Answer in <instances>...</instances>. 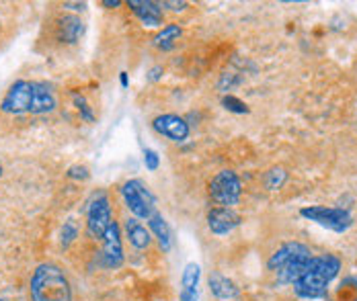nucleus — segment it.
Returning a JSON list of instances; mask_svg holds the SVG:
<instances>
[{"instance_id": "nucleus-1", "label": "nucleus", "mask_w": 357, "mask_h": 301, "mask_svg": "<svg viewBox=\"0 0 357 301\" xmlns=\"http://www.w3.org/2000/svg\"><path fill=\"white\" fill-rule=\"evenodd\" d=\"M341 260L335 254L312 256L304 275L294 283V291L302 300H320L327 298L331 281L339 275Z\"/></svg>"}, {"instance_id": "nucleus-2", "label": "nucleus", "mask_w": 357, "mask_h": 301, "mask_svg": "<svg viewBox=\"0 0 357 301\" xmlns=\"http://www.w3.org/2000/svg\"><path fill=\"white\" fill-rule=\"evenodd\" d=\"M31 300L33 301H72V287L62 271L54 262H41L31 275Z\"/></svg>"}, {"instance_id": "nucleus-3", "label": "nucleus", "mask_w": 357, "mask_h": 301, "mask_svg": "<svg viewBox=\"0 0 357 301\" xmlns=\"http://www.w3.org/2000/svg\"><path fill=\"white\" fill-rule=\"evenodd\" d=\"M121 197L125 201V207L132 211V216L136 220H146L148 222L156 214V199H154V195L138 178L127 180L121 187Z\"/></svg>"}, {"instance_id": "nucleus-4", "label": "nucleus", "mask_w": 357, "mask_h": 301, "mask_svg": "<svg viewBox=\"0 0 357 301\" xmlns=\"http://www.w3.org/2000/svg\"><path fill=\"white\" fill-rule=\"evenodd\" d=\"M300 216L318 224V226L327 227L331 231H337V233H343L347 231L351 224H354V218L347 209L343 207H325V205H310V207H302L300 209Z\"/></svg>"}, {"instance_id": "nucleus-5", "label": "nucleus", "mask_w": 357, "mask_h": 301, "mask_svg": "<svg viewBox=\"0 0 357 301\" xmlns=\"http://www.w3.org/2000/svg\"><path fill=\"white\" fill-rule=\"evenodd\" d=\"M113 214H111V203L105 193L92 195L87 207V236L92 240H103L109 226L113 224Z\"/></svg>"}, {"instance_id": "nucleus-6", "label": "nucleus", "mask_w": 357, "mask_h": 301, "mask_svg": "<svg viewBox=\"0 0 357 301\" xmlns=\"http://www.w3.org/2000/svg\"><path fill=\"white\" fill-rule=\"evenodd\" d=\"M210 197L220 205V207H230L238 203L241 199V178L232 170H222L210 180Z\"/></svg>"}, {"instance_id": "nucleus-7", "label": "nucleus", "mask_w": 357, "mask_h": 301, "mask_svg": "<svg viewBox=\"0 0 357 301\" xmlns=\"http://www.w3.org/2000/svg\"><path fill=\"white\" fill-rule=\"evenodd\" d=\"M33 88H35V80H17L14 84H10V88L0 101V111L6 115L31 113Z\"/></svg>"}, {"instance_id": "nucleus-8", "label": "nucleus", "mask_w": 357, "mask_h": 301, "mask_svg": "<svg viewBox=\"0 0 357 301\" xmlns=\"http://www.w3.org/2000/svg\"><path fill=\"white\" fill-rule=\"evenodd\" d=\"M101 260L107 269H119L123 264V244H121V229L117 222H113L105 238H103V252Z\"/></svg>"}, {"instance_id": "nucleus-9", "label": "nucleus", "mask_w": 357, "mask_h": 301, "mask_svg": "<svg viewBox=\"0 0 357 301\" xmlns=\"http://www.w3.org/2000/svg\"><path fill=\"white\" fill-rule=\"evenodd\" d=\"M152 127H154L156 134H161L167 140L177 142V144L178 142H185L189 138V123L183 117L173 115V113H165V115L154 117Z\"/></svg>"}, {"instance_id": "nucleus-10", "label": "nucleus", "mask_w": 357, "mask_h": 301, "mask_svg": "<svg viewBox=\"0 0 357 301\" xmlns=\"http://www.w3.org/2000/svg\"><path fill=\"white\" fill-rule=\"evenodd\" d=\"M238 226H241V216L230 207H214L207 214V227L216 236H226Z\"/></svg>"}, {"instance_id": "nucleus-11", "label": "nucleus", "mask_w": 357, "mask_h": 301, "mask_svg": "<svg viewBox=\"0 0 357 301\" xmlns=\"http://www.w3.org/2000/svg\"><path fill=\"white\" fill-rule=\"evenodd\" d=\"M308 254H312V252H310V248H308L306 244H302V242H287V244H283L281 248H277V250L271 254V258H269L267 262L269 271L277 273L281 267H285V264L292 262L294 258L308 256Z\"/></svg>"}, {"instance_id": "nucleus-12", "label": "nucleus", "mask_w": 357, "mask_h": 301, "mask_svg": "<svg viewBox=\"0 0 357 301\" xmlns=\"http://www.w3.org/2000/svg\"><path fill=\"white\" fill-rule=\"evenodd\" d=\"M127 6L140 19L142 25H146V27H161L163 25V6H161V2H152V0H130Z\"/></svg>"}, {"instance_id": "nucleus-13", "label": "nucleus", "mask_w": 357, "mask_h": 301, "mask_svg": "<svg viewBox=\"0 0 357 301\" xmlns=\"http://www.w3.org/2000/svg\"><path fill=\"white\" fill-rule=\"evenodd\" d=\"M85 33V23L81 21V17L74 14H66L60 17L56 23V35L62 43H76Z\"/></svg>"}, {"instance_id": "nucleus-14", "label": "nucleus", "mask_w": 357, "mask_h": 301, "mask_svg": "<svg viewBox=\"0 0 357 301\" xmlns=\"http://www.w3.org/2000/svg\"><path fill=\"white\" fill-rule=\"evenodd\" d=\"M56 107H58V101H56L52 86H48L45 82H35L31 115H45V113H52Z\"/></svg>"}, {"instance_id": "nucleus-15", "label": "nucleus", "mask_w": 357, "mask_h": 301, "mask_svg": "<svg viewBox=\"0 0 357 301\" xmlns=\"http://www.w3.org/2000/svg\"><path fill=\"white\" fill-rule=\"evenodd\" d=\"M123 229H125V238L130 240V244L136 248V250H146L152 242V233L150 229L140 224V220L136 218H127L125 224H123Z\"/></svg>"}, {"instance_id": "nucleus-16", "label": "nucleus", "mask_w": 357, "mask_h": 301, "mask_svg": "<svg viewBox=\"0 0 357 301\" xmlns=\"http://www.w3.org/2000/svg\"><path fill=\"white\" fill-rule=\"evenodd\" d=\"M199 277H201V269L195 262H189L183 271V291H181V300L185 301H197V285H199Z\"/></svg>"}, {"instance_id": "nucleus-17", "label": "nucleus", "mask_w": 357, "mask_h": 301, "mask_svg": "<svg viewBox=\"0 0 357 301\" xmlns=\"http://www.w3.org/2000/svg\"><path fill=\"white\" fill-rule=\"evenodd\" d=\"M210 289H212V293H214L218 300H222V301L236 300V298H238V293H241L234 281H230L228 277L218 275V273H214V275L210 277Z\"/></svg>"}, {"instance_id": "nucleus-18", "label": "nucleus", "mask_w": 357, "mask_h": 301, "mask_svg": "<svg viewBox=\"0 0 357 301\" xmlns=\"http://www.w3.org/2000/svg\"><path fill=\"white\" fill-rule=\"evenodd\" d=\"M148 229H150V233L159 240L161 248H163L165 252H169L171 246H173V233H171V227L167 224V220H165L161 214H154V216L148 220Z\"/></svg>"}, {"instance_id": "nucleus-19", "label": "nucleus", "mask_w": 357, "mask_h": 301, "mask_svg": "<svg viewBox=\"0 0 357 301\" xmlns=\"http://www.w3.org/2000/svg\"><path fill=\"white\" fill-rule=\"evenodd\" d=\"M181 33H183V29L175 25V23H171V25H167V27H163V31H159L156 35H154V39H152V43H154V48H159V50H171L175 43L178 41V37H181Z\"/></svg>"}, {"instance_id": "nucleus-20", "label": "nucleus", "mask_w": 357, "mask_h": 301, "mask_svg": "<svg viewBox=\"0 0 357 301\" xmlns=\"http://www.w3.org/2000/svg\"><path fill=\"white\" fill-rule=\"evenodd\" d=\"M287 180V172L283 168H271L267 172V178H265V185H267L269 191H277L283 187V183Z\"/></svg>"}, {"instance_id": "nucleus-21", "label": "nucleus", "mask_w": 357, "mask_h": 301, "mask_svg": "<svg viewBox=\"0 0 357 301\" xmlns=\"http://www.w3.org/2000/svg\"><path fill=\"white\" fill-rule=\"evenodd\" d=\"M72 101H74V105H76V109H79L81 117H83L85 121H89V123H92V121H94V113L90 111V107H89V103H87V98H85L83 94L74 92V94H72Z\"/></svg>"}, {"instance_id": "nucleus-22", "label": "nucleus", "mask_w": 357, "mask_h": 301, "mask_svg": "<svg viewBox=\"0 0 357 301\" xmlns=\"http://www.w3.org/2000/svg\"><path fill=\"white\" fill-rule=\"evenodd\" d=\"M222 105H224V109L230 111V113H238V115L249 113V107H247L241 98H236V96H232V94L224 96V98H222Z\"/></svg>"}, {"instance_id": "nucleus-23", "label": "nucleus", "mask_w": 357, "mask_h": 301, "mask_svg": "<svg viewBox=\"0 0 357 301\" xmlns=\"http://www.w3.org/2000/svg\"><path fill=\"white\" fill-rule=\"evenodd\" d=\"M76 236H79V226H76V222L74 220H68L64 227H62V246L64 248H68L74 240H76Z\"/></svg>"}, {"instance_id": "nucleus-24", "label": "nucleus", "mask_w": 357, "mask_h": 301, "mask_svg": "<svg viewBox=\"0 0 357 301\" xmlns=\"http://www.w3.org/2000/svg\"><path fill=\"white\" fill-rule=\"evenodd\" d=\"M144 164H146V168H148L150 172L159 170V166H161V158H159V154L152 150V148H146V150H144Z\"/></svg>"}, {"instance_id": "nucleus-25", "label": "nucleus", "mask_w": 357, "mask_h": 301, "mask_svg": "<svg viewBox=\"0 0 357 301\" xmlns=\"http://www.w3.org/2000/svg\"><path fill=\"white\" fill-rule=\"evenodd\" d=\"M68 176L70 178H89V170L85 166H72L68 170Z\"/></svg>"}, {"instance_id": "nucleus-26", "label": "nucleus", "mask_w": 357, "mask_h": 301, "mask_svg": "<svg viewBox=\"0 0 357 301\" xmlns=\"http://www.w3.org/2000/svg\"><path fill=\"white\" fill-rule=\"evenodd\" d=\"M161 6H167V8H171L173 12H181V10H185L187 2H175V0H165V2H161Z\"/></svg>"}, {"instance_id": "nucleus-27", "label": "nucleus", "mask_w": 357, "mask_h": 301, "mask_svg": "<svg viewBox=\"0 0 357 301\" xmlns=\"http://www.w3.org/2000/svg\"><path fill=\"white\" fill-rule=\"evenodd\" d=\"M64 8H72V10H85L87 8V4L85 2H64Z\"/></svg>"}, {"instance_id": "nucleus-28", "label": "nucleus", "mask_w": 357, "mask_h": 301, "mask_svg": "<svg viewBox=\"0 0 357 301\" xmlns=\"http://www.w3.org/2000/svg\"><path fill=\"white\" fill-rule=\"evenodd\" d=\"M161 76H163V68H161V66H154V68L148 72V78H150V80H159Z\"/></svg>"}, {"instance_id": "nucleus-29", "label": "nucleus", "mask_w": 357, "mask_h": 301, "mask_svg": "<svg viewBox=\"0 0 357 301\" xmlns=\"http://www.w3.org/2000/svg\"><path fill=\"white\" fill-rule=\"evenodd\" d=\"M103 4H105V6H121L119 0H103Z\"/></svg>"}, {"instance_id": "nucleus-30", "label": "nucleus", "mask_w": 357, "mask_h": 301, "mask_svg": "<svg viewBox=\"0 0 357 301\" xmlns=\"http://www.w3.org/2000/svg\"><path fill=\"white\" fill-rule=\"evenodd\" d=\"M119 80H121V86L125 88V86H127V74H125V72H121V76H119Z\"/></svg>"}, {"instance_id": "nucleus-31", "label": "nucleus", "mask_w": 357, "mask_h": 301, "mask_svg": "<svg viewBox=\"0 0 357 301\" xmlns=\"http://www.w3.org/2000/svg\"><path fill=\"white\" fill-rule=\"evenodd\" d=\"M0 178H2V164H0Z\"/></svg>"}, {"instance_id": "nucleus-32", "label": "nucleus", "mask_w": 357, "mask_h": 301, "mask_svg": "<svg viewBox=\"0 0 357 301\" xmlns=\"http://www.w3.org/2000/svg\"><path fill=\"white\" fill-rule=\"evenodd\" d=\"M181 301H185V300H181Z\"/></svg>"}, {"instance_id": "nucleus-33", "label": "nucleus", "mask_w": 357, "mask_h": 301, "mask_svg": "<svg viewBox=\"0 0 357 301\" xmlns=\"http://www.w3.org/2000/svg\"><path fill=\"white\" fill-rule=\"evenodd\" d=\"M0 301H2V300H0Z\"/></svg>"}]
</instances>
